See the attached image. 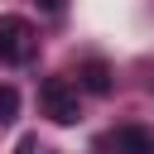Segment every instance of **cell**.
I'll return each mask as SVG.
<instances>
[{"instance_id": "cell-1", "label": "cell", "mask_w": 154, "mask_h": 154, "mask_svg": "<svg viewBox=\"0 0 154 154\" xmlns=\"http://www.w3.org/2000/svg\"><path fill=\"white\" fill-rule=\"evenodd\" d=\"M38 106H43V116H48L53 125H77V116H82L77 82H67V77H43V87H38Z\"/></svg>"}, {"instance_id": "cell-2", "label": "cell", "mask_w": 154, "mask_h": 154, "mask_svg": "<svg viewBox=\"0 0 154 154\" xmlns=\"http://www.w3.org/2000/svg\"><path fill=\"white\" fill-rule=\"evenodd\" d=\"M34 48H38L34 24H29L24 14H5V19H0V63L24 67V63L34 58Z\"/></svg>"}, {"instance_id": "cell-3", "label": "cell", "mask_w": 154, "mask_h": 154, "mask_svg": "<svg viewBox=\"0 0 154 154\" xmlns=\"http://www.w3.org/2000/svg\"><path fill=\"white\" fill-rule=\"evenodd\" d=\"M111 87H116V72H111V63H106V58H87V63L77 67V91L111 96Z\"/></svg>"}, {"instance_id": "cell-4", "label": "cell", "mask_w": 154, "mask_h": 154, "mask_svg": "<svg viewBox=\"0 0 154 154\" xmlns=\"http://www.w3.org/2000/svg\"><path fill=\"white\" fill-rule=\"evenodd\" d=\"M106 144H116V154H154V140L144 125H120Z\"/></svg>"}, {"instance_id": "cell-5", "label": "cell", "mask_w": 154, "mask_h": 154, "mask_svg": "<svg viewBox=\"0 0 154 154\" xmlns=\"http://www.w3.org/2000/svg\"><path fill=\"white\" fill-rule=\"evenodd\" d=\"M14 120H19V91L0 82V125H14Z\"/></svg>"}, {"instance_id": "cell-6", "label": "cell", "mask_w": 154, "mask_h": 154, "mask_svg": "<svg viewBox=\"0 0 154 154\" xmlns=\"http://www.w3.org/2000/svg\"><path fill=\"white\" fill-rule=\"evenodd\" d=\"M34 154H48V149H34Z\"/></svg>"}]
</instances>
